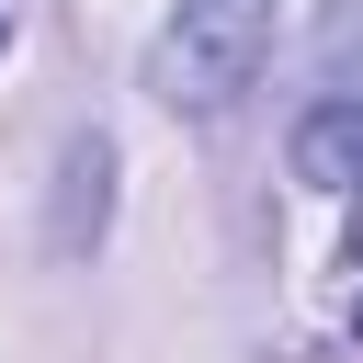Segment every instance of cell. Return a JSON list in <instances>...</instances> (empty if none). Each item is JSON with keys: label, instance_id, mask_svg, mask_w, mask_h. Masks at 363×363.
<instances>
[{"label": "cell", "instance_id": "obj_1", "mask_svg": "<svg viewBox=\"0 0 363 363\" xmlns=\"http://www.w3.org/2000/svg\"><path fill=\"white\" fill-rule=\"evenodd\" d=\"M272 57V0H170L159 45H147V91L170 113H227Z\"/></svg>", "mask_w": 363, "mask_h": 363}, {"label": "cell", "instance_id": "obj_2", "mask_svg": "<svg viewBox=\"0 0 363 363\" xmlns=\"http://www.w3.org/2000/svg\"><path fill=\"white\" fill-rule=\"evenodd\" d=\"M102 227H113V136L79 125L57 147V216H45V238H57V261H91Z\"/></svg>", "mask_w": 363, "mask_h": 363}, {"label": "cell", "instance_id": "obj_3", "mask_svg": "<svg viewBox=\"0 0 363 363\" xmlns=\"http://www.w3.org/2000/svg\"><path fill=\"white\" fill-rule=\"evenodd\" d=\"M295 182L306 193H363V91H329L295 113Z\"/></svg>", "mask_w": 363, "mask_h": 363}, {"label": "cell", "instance_id": "obj_4", "mask_svg": "<svg viewBox=\"0 0 363 363\" xmlns=\"http://www.w3.org/2000/svg\"><path fill=\"white\" fill-rule=\"evenodd\" d=\"M0 45H11V11H0Z\"/></svg>", "mask_w": 363, "mask_h": 363}]
</instances>
